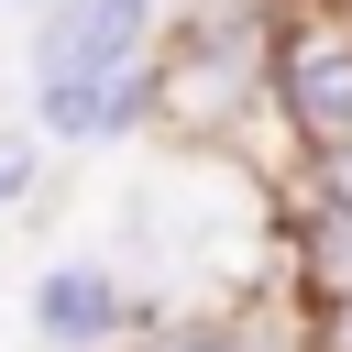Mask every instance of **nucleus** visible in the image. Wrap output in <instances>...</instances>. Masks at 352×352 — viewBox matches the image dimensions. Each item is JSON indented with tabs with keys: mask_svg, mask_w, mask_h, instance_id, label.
Segmentation results:
<instances>
[{
	"mask_svg": "<svg viewBox=\"0 0 352 352\" xmlns=\"http://www.w3.org/2000/svg\"><path fill=\"white\" fill-rule=\"evenodd\" d=\"M275 110L308 143H352V0L341 11H297L275 33Z\"/></svg>",
	"mask_w": 352,
	"mask_h": 352,
	"instance_id": "obj_1",
	"label": "nucleus"
},
{
	"mask_svg": "<svg viewBox=\"0 0 352 352\" xmlns=\"http://www.w3.org/2000/svg\"><path fill=\"white\" fill-rule=\"evenodd\" d=\"M22 176H33V143H11V132H0V198H11Z\"/></svg>",
	"mask_w": 352,
	"mask_h": 352,
	"instance_id": "obj_9",
	"label": "nucleus"
},
{
	"mask_svg": "<svg viewBox=\"0 0 352 352\" xmlns=\"http://www.w3.org/2000/svg\"><path fill=\"white\" fill-rule=\"evenodd\" d=\"M154 110V77L143 66H99V77H44V121L55 132H121Z\"/></svg>",
	"mask_w": 352,
	"mask_h": 352,
	"instance_id": "obj_3",
	"label": "nucleus"
},
{
	"mask_svg": "<svg viewBox=\"0 0 352 352\" xmlns=\"http://www.w3.org/2000/svg\"><path fill=\"white\" fill-rule=\"evenodd\" d=\"M33 319H44V341H99L110 319H121V286L110 275H88V264H66V275H44V297H33Z\"/></svg>",
	"mask_w": 352,
	"mask_h": 352,
	"instance_id": "obj_4",
	"label": "nucleus"
},
{
	"mask_svg": "<svg viewBox=\"0 0 352 352\" xmlns=\"http://www.w3.org/2000/svg\"><path fill=\"white\" fill-rule=\"evenodd\" d=\"M132 33H143V0H66L33 44L44 77H99V66H132Z\"/></svg>",
	"mask_w": 352,
	"mask_h": 352,
	"instance_id": "obj_2",
	"label": "nucleus"
},
{
	"mask_svg": "<svg viewBox=\"0 0 352 352\" xmlns=\"http://www.w3.org/2000/svg\"><path fill=\"white\" fill-rule=\"evenodd\" d=\"M319 198H341V209H352V143H319Z\"/></svg>",
	"mask_w": 352,
	"mask_h": 352,
	"instance_id": "obj_7",
	"label": "nucleus"
},
{
	"mask_svg": "<svg viewBox=\"0 0 352 352\" xmlns=\"http://www.w3.org/2000/svg\"><path fill=\"white\" fill-rule=\"evenodd\" d=\"M154 352H253V330H231V319H187V330H165Z\"/></svg>",
	"mask_w": 352,
	"mask_h": 352,
	"instance_id": "obj_6",
	"label": "nucleus"
},
{
	"mask_svg": "<svg viewBox=\"0 0 352 352\" xmlns=\"http://www.w3.org/2000/svg\"><path fill=\"white\" fill-rule=\"evenodd\" d=\"M319 352H352V286H341V297H319Z\"/></svg>",
	"mask_w": 352,
	"mask_h": 352,
	"instance_id": "obj_8",
	"label": "nucleus"
},
{
	"mask_svg": "<svg viewBox=\"0 0 352 352\" xmlns=\"http://www.w3.org/2000/svg\"><path fill=\"white\" fill-rule=\"evenodd\" d=\"M308 286H319V297L352 286V209H341V198H319V220H308Z\"/></svg>",
	"mask_w": 352,
	"mask_h": 352,
	"instance_id": "obj_5",
	"label": "nucleus"
}]
</instances>
